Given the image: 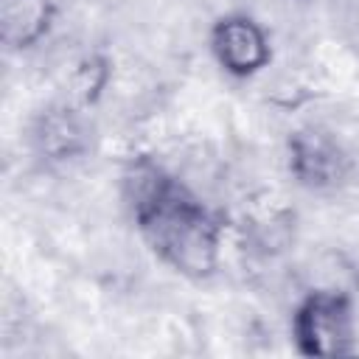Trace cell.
<instances>
[{
    "instance_id": "cell-5",
    "label": "cell",
    "mask_w": 359,
    "mask_h": 359,
    "mask_svg": "<svg viewBox=\"0 0 359 359\" xmlns=\"http://www.w3.org/2000/svg\"><path fill=\"white\" fill-rule=\"evenodd\" d=\"M87 109H79L67 101L45 107L31 123V146L45 163H67L81 157L90 149Z\"/></svg>"
},
{
    "instance_id": "cell-4",
    "label": "cell",
    "mask_w": 359,
    "mask_h": 359,
    "mask_svg": "<svg viewBox=\"0 0 359 359\" xmlns=\"http://www.w3.org/2000/svg\"><path fill=\"white\" fill-rule=\"evenodd\" d=\"M208 50L230 79H255L272 65L269 28L247 11L216 17L208 31Z\"/></svg>"
},
{
    "instance_id": "cell-2",
    "label": "cell",
    "mask_w": 359,
    "mask_h": 359,
    "mask_svg": "<svg viewBox=\"0 0 359 359\" xmlns=\"http://www.w3.org/2000/svg\"><path fill=\"white\" fill-rule=\"evenodd\" d=\"M292 339L306 356H348L356 351L359 317L348 289H309L292 311Z\"/></svg>"
},
{
    "instance_id": "cell-3",
    "label": "cell",
    "mask_w": 359,
    "mask_h": 359,
    "mask_svg": "<svg viewBox=\"0 0 359 359\" xmlns=\"http://www.w3.org/2000/svg\"><path fill=\"white\" fill-rule=\"evenodd\" d=\"M286 168L306 191L331 194L351 182L356 163L351 149L331 129L306 123L286 137Z\"/></svg>"
},
{
    "instance_id": "cell-7",
    "label": "cell",
    "mask_w": 359,
    "mask_h": 359,
    "mask_svg": "<svg viewBox=\"0 0 359 359\" xmlns=\"http://www.w3.org/2000/svg\"><path fill=\"white\" fill-rule=\"evenodd\" d=\"M112 79H115V70H112L109 56L101 50H84L70 62V67L65 73V98L62 101L90 112L109 93Z\"/></svg>"
},
{
    "instance_id": "cell-1",
    "label": "cell",
    "mask_w": 359,
    "mask_h": 359,
    "mask_svg": "<svg viewBox=\"0 0 359 359\" xmlns=\"http://www.w3.org/2000/svg\"><path fill=\"white\" fill-rule=\"evenodd\" d=\"M154 255L188 280H208L222 266L224 224L182 182L177 191L135 222Z\"/></svg>"
},
{
    "instance_id": "cell-6",
    "label": "cell",
    "mask_w": 359,
    "mask_h": 359,
    "mask_svg": "<svg viewBox=\"0 0 359 359\" xmlns=\"http://www.w3.org/2000/svg\"><path fill=\"white\" fill-rule=\"evenodd\" d=\"M56 0H0V39L8 50L25 53L48 39L56 25Z\"/></svg>"
}]
</instances>
